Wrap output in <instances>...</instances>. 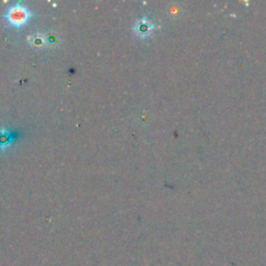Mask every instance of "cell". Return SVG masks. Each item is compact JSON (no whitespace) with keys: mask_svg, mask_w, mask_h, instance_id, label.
Wrapping results in <instances>:
<instances>
[{"mask_svg":"<svg viewBox=\"0 0 266 266\" xmlns=\"http://www.w3.org/2000/svg\"><path fill=\"white\" fill-rule=\"evenodd\" d=\"M31 18V11L23 6L21 3H17L9 8L5 14V19L8 24L13 27L20 28L27 24Z\"/></svg>","mask_w":266,"mask_h":266,"instance_id":"obj_1","label":"cell"},{"mask_svg":"<svg viewBox=\"0 0 266 266\" xmlns=\"http://www.w3.org/2000/svg\"><path fill=\"white\" fill-rule=\"evenodd\" d=\"M133 30L137 33V36L145 39L152 35L154 30V24L147 17H142L137 20L135 26H133Z\"/></svg>","mask_w":266,"mask_h":266,"instance_id":"obj_2","label":"cell"},{"mask_svg":"<svg viewBox=\"0 0 266 266\" xmlns=\"http://www.w3.org/2000/svg\"><path fill=\"white\" fill-rule=\"evenodd\" d=\"M16 138L14 136V133H12L11 131H8L6 129L0 130V149L4 150L12 146Z\"/></svg>","mask_w":266,"mask_h":266,"instance_id":"obj_3","label":"cell"},{"mask_svg":"<svg viewBox=\"0 0 266 266\" xmlns=\"http://www.w3.org/2000/svg\"><path fill=\"white\" fill-rule=\"evenodd\" d=\"M28 42L33 48H43L49 43V40L43 33H35V35L30 36Z\"/></svg>","mask_w":266,"mask_h":266,"instance_id":"obj_4","label":"cell"}]
</instances>
